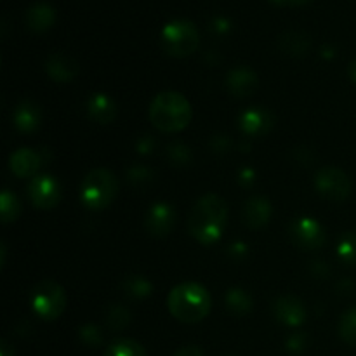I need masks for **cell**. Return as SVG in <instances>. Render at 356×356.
I'll use <instances>...</instances> for the list:
<instances>
[{
    "instance_id": "ba28073f",
    "label": "cell",
    "mask_w": 356,
    "mask_h": 356,
    "mask_svg": "<svg viewBox=\"0 0 356 356\" xmlns=\"http://www.w3.org/2000/svg\"><path fill=\"white\" fill-rule=\"evenodd\" d=\"M291 240L305 250H316L325 243L327 235L323 226L313 218H298L289 226Z\"/></svg>"
},
{
    "instance_id": "1f68e13d",
    "label": "cell",
    "mask_w": 356,
    "mask_h": 356,
    "mask_svg": "<svg viewBox=\"0 0 356 356\" xmlns=\"http://www.w3.org/2000/svg\"><path fill=\"white\" fill-rule=\"evenodd\" d=\"M306 344H308V337H306V334L294 332L292 336L287 337L285 346H287V350L291 351V353H301V351L306 348Z\"/></svg>"
},
{
    "instance_id": "8fae6325",
    "label": "cell",
    "mask_w": 356,
    "mask_h": 356,
    "mask_svg": "<svg viewBox=\"0 0 356 356\" xmlns=\"http://www.w3.org/2000/svg\"><path fill=\"white\" fill-rule=\"evenodd\" d=\"M47 149H31V148H19L10 155L9 167L14 176L21 177H35L40 167L45 163L44 155Z\"/></svg>"
},
{
    "instance_id": "5b68a950",
    "label": "cell",
    "mask_w": 356,
    "mask_h": 356,
    "mask_svg": "<svg viewBox=\"0 0 356 356\" xmlns=\"http://www.w3.org/2000/svg\"><path fill=\"white\" fill-rule=\"evenodd\" d=\"M162 47L174 58H186L193 54L200 42L197 26L188 19H172L162 28Z\"/></svg>"
},
{
    "instance_id": "9a60e30c",
    "label": "cell",
    "mask_w": 356,
    "mask_h": 356,
    "mask_svg": "<svg viewBox=\"0 0 356 356\" xmlns=\"http://www.w3.org/2000/svg\"><path fill=\"white\" fill-rule=\"evenodd\" d=\"M45 72L54 82L68 83L79 75V63L63 52H54L45 61Z\"/></svg>"
},
{
    "instance_id": "f1b7e54d",
    "label": "cell",
    "mask_w": 356,
    "mask_h": 356,
    "mask_svg": "<svg viewBox=\"0 0 356 356\" xmlns=\"http://www.w3.org/2000/svg\"><path fill=\"white\" fill-rule=\"evenodd\" d=\"M339 336L350 346H356V308L348 309L339 322Z\"/></svg>"
},
{
    "instance_id": "ac0fdd59",
    "label": "cell",
    "mask_w": 356,
    "mask_h": 356,
    "mask_svg": "<svg viewBox=\"0 0 356 356\" xmlns=\"http://www.w3.org/2000/svg\"><path fill=\"white\" fill-rule=\"evenodd\" d=\"M87 115H89L90 120L101 125L111 124L117 117V104L108 94L96 92L87 101Z\"/></svg>"
},
{
    "instance_id": "d6986e66",
    "label": "cell",
    "mask_w": 356,
    "mask_h": 356,
    "mask_svg": "<svg viewBox=\"0 0 356 356\" xmlns=\"http://www.w3.org/2000/svg\"><path fill=\"white\" fill-rule=\"evenodd\" d=\"M56 13L47 2H35L26 10V24L31 31H45L52 26Z\"/></svg>"
},
{
    "instance_id": "60d3db41",
    "label": "cell",
    "mask_w": 356,
    "mask_h": 356,
    "mask_svg": "<svg viewBox=\"0 0 356 356\" xmlns=\"http://www.w3.org/2000/svg\"><path fill=\"white\" fill-rule=\"evenodd\" d=\"M322 52L325 58H332V56H336V49H332L330 45H325V47L322 49Z\"/></svg>"
},
{
    "instance_id": "52a82bcc",
    "label": "cell",
    "mask_w": 356,
    "mask_h": 356,
    "mask_svg": "<svg viewBox=\"0 0 356 356\" xmlns=\"http://www.w3.org/2000/svg\"><path fill=\"white\" fill-rule=\"evenodd\" d=\"M315 188L323 198L332 202H343L351 195L350 176L337 167H322L315 176Z\"/></svg>"
},
{
    "instance_id": "484cf974",
    "label": "cell",
    "mask_w": 356,
    "mask_h": 356,
    "mask_svg": "<svg viewBox=\"0 0 356 356\" xmlns=\"http://www.w3.org/2000/svg\"><path fill=\"white\" fill-rule=\"evenodd\" d=\"M104 320H106L108 329L111 330H124L125 327L131 323V313L125 306L122 305H111L110 308L106 309V315H104Z\"/></svg>"
},
{
    "instance_id": "4fadbf2b",
    "label": "cell",
    "mask_w": 356,
    "mask_h": 356,
    "mask_svg": "<svg viewBox=\"0 0 356 356\" xmlns=\"http://www.w3.org/2000/svg\"><path fill=\"white\" fill-rule=\"evenodd\" d=\"M273 315L285 327H299L306 322V308L296 296H282L275 299Z\"/></svg>"
},
{
    "instance_id": "277c9868",
    "label": "cell",
    "mask_w": 356,
    "mask_h": 356,
    "mask_svg": "<svg viewBox=\"0 0 356 356\" xmlns=\"http://www.w3.org/2000/svg\"><path fill=\"white\" fill-rule=\"evenodd\" d=\"M118 195V179L111 170L94 169L80 184V202L89 211H103Z\"/></svg>"
},
{
    "instance_id": "f546056e",
    "label": "cell",
    "mask_w": 356,
    "mask_h": 356,
    "mask_svg": "<svg viewBox=\"0 0 356 356\" xmlns=\"http://www.w3.org/2000/svg\"><path fill=\"white\" fill-rule=\"evenodd\" d=\"M79 337L86 346L96 348L103 343V330L97 325H94V323H87V325L80 327Z\"/></svg>"
},
{
    "instance_id": "d6a6232c",
    "label": "cell",
    "mask_w": 356,
    "mask_h": 356,
    "mask_svg": "<svg viewBox=\"0 0 356 356\" xmlns=\"http://www.w3.org/2000/svg\"><path fill=\"white\" fill-rule=\"evenodd\" d=\"M232 145H233V141L229 139V136H226V134L216 136V138H212V141H211L212 152L218 153V155H225V153H228L229 149H232Z\"/></svg>"
},
{
    "instance_id": "7402d4cb",
    "label": "cell",
    "mask_w": 356,
    "mask_h": 356,
    "mask_svg": "<svg viewBox=\"0 0 356 356\" xmlns=\"http://www.w3.org/2000/svg\"><path fill=\"white\" fill-rule=\"evenodd\" d=\"M124 294L131 299H145L153 292V284L143 275H131L122 282Z\"/></svg>"
},
{
    "instance_id": "8d00e7d4",
    "label": "cell",
    "mask_w": 356,
    "mask_h": 356,
    "mask_svg": "<svg viewBox=\"0 0 356 356\" xmlns=\"http://www.w3.org/2000/svg\"><path fill=\"white\" fill-rule=\"evenodd\" d=\"M174 356H205L204 351L200 350V348L197 346H184L181 348V350L176 351V355Z\"/></svg>"
},
{
    "instance_id": "44dd1931",
    "label": "cell",
    "mask_w": 356,
    "mask_h": 356,
    "mask_svg": "<svg viewBox=\"0 0 356 356\" xmlns=\"http://www.w3.org/2000/svg\"><path fill=\"white\" fill-rule=\"evenodd\" d=\"M226 308L232 315L235 316H243L252 309V298L247 291L240 287H233L226 292Z\"/></svg>"
},
{
    "instance_id": "ffe728a7",
    "label": "cell",
    "mask_w": 356,
    "mask_h": 356,
    "mask_svg": "<svg viewBox=\"0 0 356 356\" xmlns=\"http://www.w3.org/2000/svg\"><path fill=\"white\" fill-rule=\"evenodd\" d=\"M309 37L305 33V31H285L280 38H278V47L289 56H294V58H299V56L306 54L309 49Z\"/></svg>"
},
{
    "instance_id": "f35d334b",
    "label": "cell",
    "mask_w": 356,
    "mask_h": 356,
    "mask_svg": "<svg viewBox=\"0 0 356 356\" xmlns=\"http://www.w3.org/2000/svg\"><path fill=\"white\" fill-rule=\"evenodd\" d=\"M271 2L278 3V6H301V3L309 2V0H271Z\"/></svg>"
},
{
    "instance_id": "3957f363",
    "label": "cell",
    "mask_w": 356,
    "mask_h": 356,
    "mask_svg": "<svg viewBox=\"0 0 356 356\" xmlns=\"http://www.w3.org/2000/svg\"><path fill=\"white\" fill-rule=\"evenodd\" d=\"M193 117L191 104L186 97L174 90H165L155 96L149 104V120L159 131L174 134L188 127Z\"/></svg>"
},
{
    "instance_id": "4dcf8cb0",
    "label": "cell",
    "mask_w": 356,
    "mask_h": 356,
    "mask_svg": "<svg viewBox=\"0 0 356 356\" xmlns=\"http://www.w3.org/2000/svg\"><path fill=\"white\" fill-rule=\"evenodd\" d=\"M209 28L214 35L218 37H222V35H228L232 31V21L228 19L226 16H214L209 23Z\"/></svg>"
},
{
    "instance_id": "cb8c5ba5",
    "label": "cell",
    "mask_w": 356,
    "mask_h": 356,
    "mask_svg": "<svg viewBox=\"0 0 356 356\" xmlns=\"http://www.w3.org/2000/svg\"><path fill=\"white\" fill-rule=\"evenodd\" d=\"M104 356H148L145 348L134 339H115L104 351Z\"/></svg>"
},
{
    "instance_id": "30bf717a",
    "label": "cell",
    "mask_w": 356,
    "mask_h": 356,
    "mask_svg": "<svg viewBox=\"0 0 356 356\" xmlns=\"http://www.w3.org/2000/svg\"><path fill=\"white\" fill-rule=\"evenodd\" d=\"M177 221L176 209L167 202H156L145 216V228L155 238H163L174 229Z\"/></svg>"
},
{
    "instance_id": "4316f807",
    "label": "cell",
    "mask_w": 356,
    "mask_h": 356,
    "mask_svg": "<svg viewBox=\"0 0 356 356\" xmlns=\"http://www.w3.org/2000/svg\"><path fill=\"white\" fill-rule=\"evenodd\" d=\"M165 156L174 167H186V165H190L191 160H193L191 149L181 141L170 143V145L167 146Z\"/></svg>"
},
{
    "instance_id": "d590c367",
    "label": "cell",
    "mask_w": 356,
    "mask_h": 356,
    "mask_svg": "<svg viewBox=\"0 0 356 356\" xmlns=\"http://www.w3.org/2000/svg\"><path fill=\"white\" fill-rule=\"evenodd\" d=\"M247 254H249V247H247L243 242H236L233 243V245H229V256L235 257L236 261L243 259Z\"/></svg>"
},
{
    "instance_id": "5bb4252c",
    "label": "cell",
    "mask_w": 356,
    "mask_h": 356,
    "mask_svg": "<svg viewBox=\"0 0 356 356\" xmlns=\"http://www.w3.org/2000/svg\"><path fill=\"white\" fill-rule=\"evenodd\" d=\"M271 204L263 197H252L243 204L242 221L247 228L261 229L270 222L271 219Z\"/></svg>"
},
{
    "instance_id": "74e56055",
    "label": "cell",
    "mask_w": 356,
    "mask_h": 356,
    "mask_svg": "<svg viewBox=\"0 0 356 356\" xmlns=\"http://www.w3.org/2000/svg\"><path fill=\"white\" fill-rule=\"evenodd\" d=\"M312 271L316 275V277H327L329 275V268H327V264L323 263V261H313V266H312Z\"/></svg>"
},
{
    "instance_id": "7c38bea8",
    "label": "cell",
    "mask_w": 356,
    "mask_h": 356,
    "mask_svg": "<svg viewBox=\"0 0 356 356\" xmlns=\"http://www.w3.org/2000/svg\"><path fill=\"white\" fill-rule=\"evenodd\" d=\"M273 115L264 108H247L238 115V127L247 138H259L273 127Z\"/></svg>"
},
{
    "instance_id": "b9f144b4",
    "label": "cell",
    "mask_w": 356,
    "mask_h": 356,
    "mask_svg": "<svg viewBox=\"0 0 356 356\" xmlns=\"http://www.w3.org/2000/svg\"><path fill=\"white\" fill-rule=\"evenodd\" d=\"M348 73H350V79L356 83V59L350 65V68H348Z\"/></svg>"
},
{
    "instance_id": "9c48e42d",
    "label": "cell",
    "mask_w": 356,
    "mask_h": 356,
    "mask_svg": "<svg viewBox=\"0 0 356 356\" xmlns=\"http://www.w3.org/2000/svg\"><path fill=\"white\" fill-rule=\"evenodd\" d=\"M28 198L37 209H52L61 200V184L49 174H38L28 183Z\"/></svg>"
},
{
    "instance_id": "e575fe53",
    "label": "cell",
    "mask_w": 356,
    "mask_h": 356,
    "mask_svg": "<svg viewBox=\"0 0 356 356\" xmlns=\"http://www.w3.org/2000/svg\"><path fill=\"white\" fill-rule=\"evenodd\" d=\"M238 183L242 184V186L245 188H250L254 183H256V172H254V169H250V167H245V169H242L238 172Z\"/></svg>"
},
{
    "instance_id": "83f0119b",
    "label": "cell",
    "mask_w": 356,
    "mask_h": 356,
    "mask_svg": "<svg viewBox=\"0 0 356 356\" xmlns=\"http://www.w3.org/2000/svg\"><path fill=\"white\" fill-rule=\"evenodd\" d=\"M337 256L343 263L356 264V232L344 233L337 243Z\"/></svg>"
},
{
    "instance_id": "836d02e7",
    "label": "cell",
    "mask_w": 356,
    "mask_h": 356,
    "mask_svg": "<svg viewBox=\"0 0 356 356\" xmlns=\"http://www.w3.org/2000/svg\"><path fill=\"white\" fill-rule=\"evenodd\" d=\"M153 149H155V141H153L152 136H143V138H139L138 143H136V152H138L139 155H149Z\"/></svg>"
},
{
    "instance_id": "8992f818",
    "label": "cell",
    "mask_w": 356,
    "mask_h": 356,
    "mask_svg": "<svg viewBox=\"0 0 356 356\" xmlns=\"http://www.w3.org/2000/svg\"><path fill=\"white\" fill-rule=\"evenodd\" d=\"M30 301L35 315L40 316L42 320L52 322V320L59 318L61 313L65 312L66 292L54 280H42L31 291Z\"/></svg>"
},
{
    "instance_id": "d4e9b609",
    "label": "cell",
    "mask_w": 356,
    "mask_h": 356,
    "mask_svg": "<svg viewBox=\"0 0 356 356\" xmlns=\"http://www.w3.org/2000/svg\"><path fill=\"white\" fill-rule=\"evenodd\" d=\"M21 212V204L16 195L9 190H3L0 195V216H2L3 225L16 221Z\"/></svg>"
},
{
    "instance_id": "6da1fadb",
    "label": "cell",
    "mask_w": 356,
    "mask_h": 356,
    "mask_svg": "<svg viewBox=\"0 0 356 356\" xmlns=\"http://www.w3.org/2000/svg\"><path fill=\"white\" fill-rule=\"evenodd\" d=\"M228 221V204L219 195L207 193L197 200L188 218V229L202 245H212L221 238Z\"/></svg>"
},
{
    "instance_id": "603a6c76",
    "label": "cell",
    "mask_w": 356,
    "mask_h": 356,
    "mask_svg": "<svg viewBox=\"0 0 356 356\" xmlns=\"http://www.w3.org/2000/svg\"><path fill=\"white\" fill-rule=\"evenodd\" d=\"M127 183L134 190H148L155 183V170L146 165H132L127 170Z\"/></svg>"
},
{
    "instance_id": "e0dca14e",
    "label": "cell",
    "mask_w": 356,
    "mask_h": 356,
    "mask_svg": "<svg viewBox=\"0 0 356 356\" xmlns=\"http://www.w3.org/2000/svg\"><path fill=\"white\" fill-rule=\"evenodd\" d=\"M40 122H42L40 106L30 99L21 101L13 113L14 127H16L19 132H24V134H30V132L37 131V129L40 127Z\"/></svg>"
},
{
    "instance_id": "ab89813d",
    "label": "cell",
    "mask_w": 356,
    "mask_h": 356,
    "mask_svg": "<svg viewBox=\"0 0 356 356\" xmlns=\"http://www.w3.org/2000/svg\"><path fill=\"white\" fill-rule=\"evenodd\" d=\"M0 356H14V350L9 346L7 341H2V346H0Z\"/></svg>"
},
{
    "instance_id": "2e32d148",
    "label": "cell",
    "mask_w": 356,
    "mask_h": 356,
    "mask_svg": "<svg viewBox=\"0 0 356 356\" xmlns=\"http://www.w3.org/2000/svg\"><path fill=\"white\" fill-rule=\"evenodd\" d=\"M257 86H259L257 75L254 73V70L247 68V66L233 68L232 72L228 73V79H226V87H228L229 92L236 97L252 96V94L256 92Z\"/></svg>"
},
{
    "instance_id": "7a4b0ae2",
    "label": "cell",
    "mask_w": 356,
    "mask_h": 356,
    "mask_svg": "<svg viewBox=\"0 0 356 356\" xmlns=\"http://www.w3.org/2000/svg\"><path fill=\"white\" fill-rule=\"evenodd\" d=\"M211 294L195 282H184L169 292L167 308L170 315L183 323L202 322L211 312Z\"/></svg>"
}]
</instances>
